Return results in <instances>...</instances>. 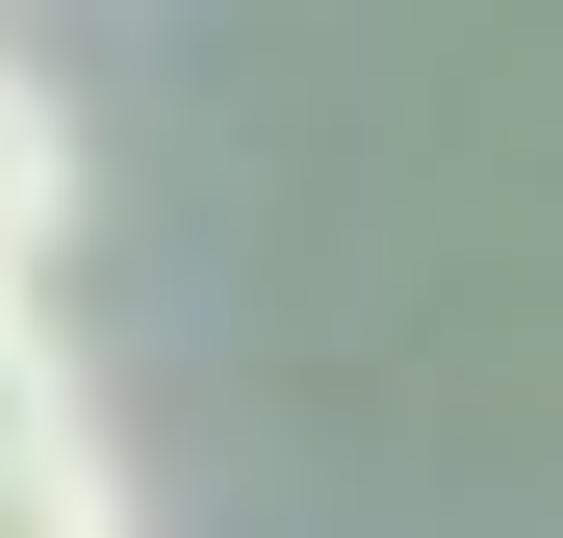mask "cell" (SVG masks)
Segmentation results:
<instances>
[{
    "instance_id": "obj_1",
    "label": "cell",
    "mask_w": 563,
    "mask_h": 538,
    "mask_svg": "<svg viewBox=\"0 0 563 538\" xmlns=\"http://www.w3.org/2000/svg\"><path fill=\"white\" fill-rule=\"evenodd\" d=\"M52 231H77V129H52V77L0 52V283H52Z\"/></svg>"
},
{
    "instance_id": "obj_2",
    "label": "cell",
    "mask_w": 563,
    "mask_h": 538,
    "mask_svg": "<svg viewBox=\"0 0 563 538\" xmlns=\"http://www.w3.org/2000/svg\"><path fill=\"white\" fill-rule=\"evenodd\" d=\"M0 462H77V359H52L26 283H0Z\"/></svg>"
},
{
    "instance_id": "obj_3",
    "label": "cell",
    "mask_w": 563,
    "mask_h": 538,
    "mask_svg": "<svg viewBox=\"0 0 563 538\" xmlns=\"http://www.w3.org/2000/svg\"><path fill=\"white\" fill-rule=\"evenodd\" d=\"M0 538H129V487H103V436H77V462H0Z\"/></svg>"
}]
</instances>
